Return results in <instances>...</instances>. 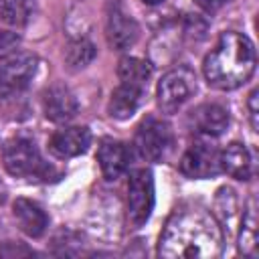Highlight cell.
<instances>
[{"instance_id":"1","label":"cell","mask_w":259,"mask_h":259,"mask_svg":"<svg viewBox=\"0 0 259 259\" xmlns=\"http://www.w3.org/2000/svg\"><path fill=\"white\" fill-rule=\"evenodd\" d=\"M223 251V231L212 212L202 206H182L174 210L160 235V257H219Z\"/></svg>"},{"instance_id":"2","label":"cell","mask_w":259,"mask_h":259,"mask_svg":"<svg viewBox=\"0 0 259 259\" xmlns=\"http://www.w3.org/2000/svg\"><path fill=\"white\" fill-rule=\"evenodd\" d=\"M202 71L208 85L214 89L231 91L241 87L255 71L253 42L241 32H223L214 49L206 55Z\"/></svg>"},{"instance_id":"3","label":"cell","mask_w":259,"mask_h":259,"mask_svg":"<svg viewBox=\"0 0 259 259\" xmlns=\"http://www.w3.org/2000/svg\"><path fill=\"white\" fill-rule=\"evenodd\" d=\"M4 168L8 174L16 178H47L49 166L42 162L38 148L34 142L26 138H16L4 146L2 152Z\"/></svg>"},{"instance_id":"4","label":"cell","mask_w":259,"mask_h":259,"mask_svg":"<svg viewBox=\"0 0 259 259\" xmlns=\"http://www.w3.org/2000/svg\"><path fill=\"white\" fill-rule=\"evenodd\" d=\"M196 77L188 67H174L170 69L158 83L156 97L158 107L164 113H176L194 93Z\"/></svg>"},{"instance_id":"5","label":"cell","mask_w":259,"mask_h":259,"mask_svg":"<svg viewBox=\"0 0 259 259\" xmlns=\"http://www.w3.org/2000/svg\"><path fill=\"white\" fill-rule=\"evenodd\" d=\"M134 144H136L142 158H146L150 162H162L172 152L174 136H172V130L166 121H160L156 117H148L138 125Z\"/></svg>"},{"instance_id":"6","label":"cell","mask_w":259,"mask_h":259,"mask_svg":"<svg viewBox=\"0 0 259 259\" xmlns=\"http://www.w3.org/2000/svg\"><path fill=\"white\" fill-rule=\"evenodd\" d=\"M36 73V57L30 53H10L0 61V97L8 99L28 87Z\"/></svg>"},{"instance_id":"7","label":"cell","mask_w":259,"mask_h":259,"mask_svg":"<svg viewBox=\"0 0 259 259\" xmlns=\"http://www.w3.org/2000/svg\"><path fill=\"white\" fill-rule=\"evenodd\" d=\"M154 208V178L146 168L134 170L127 184V217L134 227H142Z\"/></svg>"},{"instance_id":"8","label":"cell","mask_w":259,"mask_h":259,"mask_svg":"<svg viewBox=\"0 0 259 259\" xmlns=\"http://www.w3.org/2000/svg\"><path fill=\"white\" fill-rule=\"evenodd\" d=\"M138 34H140L138 22L123 8V4L119 0L109 2V6H107V18H105V36H107V42L115 51H125L130 47H134V42L138 40Z\"/></svg>"},{"instance_id":"9","label":"cell","mask_w":259,"mask_h":259,"mask_svg":"<svg viewBox=\"0 0 259 259\" xmlns=\"http://www.w3.org/2000/svg\"><path fill=\"white\" fill-rule=\"evenodd\" d=\"M180 172L188 178H210L221 172L219 164V150L206 142L198 140L194 142L180 160Z\"/></svg>"},{"instance_id":"10","label":"cell","mask_w":259,"mask_h":259,"mask_svg":"<svg viewBox=\"0 0 259 259\" xmlns=\"http://www.w3.org/2000/svg\"><path fill=\"white\" fill-rule=\"evenodd\" d=\"M91 144V132L85 125L61 127L51 136L49 148L57 158H75L83 154Z\"/></svg>"},{"instance_id":"11","label":"cell","mask_w":259,"mask_h":259,"mask_svg":"<svg viewBox=\"0 0 259 259\" xmlns=\"http://www.w3.org/2000/svg\"><path fill=\"white\" fill-rule=\"evenodd\" d=\"M77 109L79 105L75 95L63 85H53L42 93V111L51 121H69L71 117H75Z\"/></svg>"},{"instance_id":"12","label":"cell","mask_w":259,"mask_h":259,"mask_svg":"<svg viewBox=\"0 0 259 259\" xmlns=\"http://www.w3.org/2000/svg\"><path fill=\"white\" fill-rule=\"evenodd\" d=\"M97 162H99V168H101V174L105 180H117L130 166L127 148L117 140L105 138L99 144Z\"/></svg>"},{"instance_id":"13","label":"cell","mask_w":259,"mask_h":259,"mask_svg":"<svg viewBox=\"0 0 259 259\" xmlns=\"http://www.w3.org/2000/svg\"><path fill=\"white\" fill-rule=\"evenodd\" d=\"M12 212H14V219L24 235H28L32 239H38L45 235V231L49 227V217L38 202L28 200V198H16L12 204Z\"/></svg>"},{"instance_id":"14","label":"cell","mask_w":259,"mask_h":259,"mask_svg":"<svg viewBox=\"0 0 259 259\" xmlns=\"http://www.w3.org/2000/svg\"><path fill=\"white\" fill-rule=\"evenodd\" d=\"M190 121L200 136L217 138L229 127V111L219 103H202L192 111Z\"/></svg>"},{"instance_id":"15","label":"cell","mask_w":259,"mask_h":259,"mask_svg":"<svg viewBox=\"0 0 259 259\" xmlns=\"http://www.w3.org/2000/svg\"><path fill=\"white\" fill-rule=\"evenodd\" d=\"M219 164H221V172H227L231 178L237 180L251 178V156L249 150L239 142H231L223 152H219Z\"/></svg>"},{"instance_id":"16","label":"cell","mask_w":259,"mask_h":259,"mask_svg":"<svg viewBox=\"0 0 259 259\" xmlns=\"http://www.w3.org/2000/svg\"><path fill=\"white\" fill-rule=\"evenodd\" d=\"M142 89L130 87V85H119L117 89H113L109 103H107V113L113 119H127L136 113L140 101H142Z\"/></svg>"},{"instance_id":"17","label":"cell","mask_w":259,"mask_h":259,"mask_svg":"<svg viewBox=\"0 0 259 259\" xmlns=\"http://www.w3.org/2000/svg\"><path fill=\"white\" fill-rule=\"evenodd\" d=\"M117 77L123 85L136 87V89H146L150 77H152V67L148 61L138 59V57H123L117 63Z\"/></svg>"},{"instance_id":"18","label":"cell","mask_w":259,"mask_h":259,"mask_svg":"<svg viewBox=\"0 0 259 259\" xmlns=\"http://www.w3.org/2000/svg\"><path fill=\"white\" fill-rule=\"evenodd\" d=\"M239 251L243 255L255 257L257 255V214H255V200H249V206L243 214L241 231H239Z\"/></svg>"},{"instance_id":"19","label":"cell","mask_w":259,"mask_h":259,"mask_svg":"<svg viewBox=\"0 0 259 259\" xmlns=\"http://www.w3.org/2000/svg\"><path fill=\"white\" fill-rule=\"evenodd\" d=\"M34 8V0H0V18L12 26L28 22Z\"/></svg>"},{"instance_id":"20","label":"cell","mask_w":259,"mask_h":259,"mask_svg":"<svg viewBox=\"0 0 259 259\" xmlns=\"http://www.w3.org/2000/svg\"><path fill=\"white\" fill-rule=\"evenodd\" d=\"M95 59V47L87 38L71 40L65 49V61L71 69H83Z\"/></svg>"},{"instance_id":"21","label":"cell","mask_w":259,"mask_h":259,"mask_svg":"<svg viewBox=\"0 0 259 259\" xmlns=\"http://www.w3.org/2000/svg\"><path fill=\"white\" fill-rule=\"evenodd\" d=\"M18 34L14 32H6V30H0V57L4 55H10L14 51V47L18 45Z\"/></svg>"},{"instance_id":"22","label":"cell","mask_w":259,"mask_h":259,"mask_svg":"<svg viewBox=\"0 0 259 259\" xmlns=\"http://www.w3.org/2000/svg\"><path fill=\"white\" fill-rule=\"evenodd\" d=\"M194 2H196V6H200L204 12L212 14V12H217L219 8H223L229 0H194Z\"/></svg>"},{"instance_id":"23","label":"cell","mask_w":259,"mask_h":259,"mask_svg":"<svg viewBox=\"0 0 259 259\" xmlns=\"http://www.w3.org/2000/svg\"><path fill=\"white\" fill-rule=\"evenodd\" d=\"M249 115H251L253 130H257V89H253L249 95Z\"/></svg>"},{"instance_id":"24","label":"cell","mask_w":259,"mask_h":259,"mask_svg":"<svg viewBox=\"0 0 259 259\" xmlns=\"http://www.w3.org/2000/svg\"><path fill=\"white\" fill-rule=\"evenodd\" d=\"M144 4H150V6H156V4H160V2H164V0H142Z\"/></svg>"},{"instance_id":"25","label":"cell","mask_w":259,"mask_h":259,"mask_svg":"<svg viewBox=\"0 0 259 259\" xmlns=\"http://www.w3.org/2000/svg\"><path fill=\"white\" fill-rule=\"evenodd\" d=\"M4 200V186H2V182H0V202Z\"/></svg>"}]
</instances>
